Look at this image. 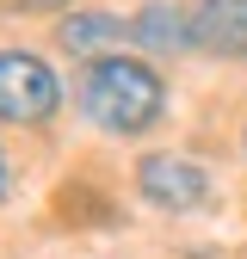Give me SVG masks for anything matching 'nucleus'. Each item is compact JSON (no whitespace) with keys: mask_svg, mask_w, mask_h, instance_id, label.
I'll return each mask as SVG.
<instances>
[{"mask_svg":"<svg viewBox=\"0 0 247 259\" xmlns=\"http://www.w3.org/2000/svg\"><path fill=\"white\" fill-rule=\"evenodd\" d=\"M80 111L105 130V136H148L167 117V80L161 68H148L142 56H87L80 74Z\"/></svg>","mask_w":247,"mask_h":259,"instance_id":"nucleus-1","label":"nucleus"},{"mask_svg":"<svg viewBox=\"0 0 247 259\" xmlns=\"http://www.w3.org/2000/svg\"><path fill=\"white\" fill-rule=\"evenodd\" d=\"M62 111V74L37 50H0V123H19V130H37Z\"/></svg>","mask_w":247,"mask_h":259,"instance_id":"nucleus-2","label":"nucleus"},{"mask_svg":"<svg viewBox=\"0 0 247 259\" xmlns=\"http://www.w3.org/2000/svg\"><path fill=\"white\" fill-rule=\"evenodd\" d=\"M136 198L148 210H167V216H185V210H204L210 204V173L198 167L192 154H167L154 148L136 160Z\"/></svg>","mask_w":247,"mask_h":259,"instance_id":"nucleus-3","label":"nucleus"},{"mask_svg":"<svg viewBox=\"0 0 247 259\" xmlns=\"http://www.w3.org/2000/svg\"><path fill=\"white\" fill-rule=\"evenodd\" d=\"M130 44L142 56H185L198 50V13L179 0H142L130 13Z\"/></svg>","mask_w":247,"mask_h":259,"instance_id":"nucleus-4","label":"nucleus"},{"mask_svg":"<svg viewBox=\"0 0 247 259\" xmlns=\"http://www.w3.org/2000/svg\"><path fill=\"white\" fill-rule=\"evenodd\" d=\"M198 50L223 56V62H247V0H198Z\"/></svg>","mask_w":247,"mask_h":259,"instance_id":"nucleus-5","label":"nucleus"},{"mask_svg":"<svg viewBox=\"0 0 247 259\" xmlns=\"http://www.w3.org/2000/svg\"><path fill=\"white\" fill-rule=\"evenodd\" d=\"M124 31H130V19H117L105 7H74L68 19H56V50H68V56H105Z\"/></svg>","mask_w":247,"mask_h":259,"instance_id":"nucleus-6","label":"nucleus"},{"mask_svg":"<svg viewBox=\"0 0 247 259\" xmlns=\"http://www.w3.org/2000/svg\"><path fill=\"white\" fill-rule=\"evenodd\" d=\"M13 7H25V13H74L80 0H13Z\"/></svg>","mask_w":247,"mask_h":259,"instance_id":"nucleus-7","label":"nucleus"},{"mask_svg":"<svg viewBox=\"0 0 247 259\" xmlns=\"http://www.w3.org/2000/svg\"><path fill=\"white\" fill-rule=\"evenodd\" d=\"M0 198H7V154H0Z\"/></svg>","mask_w":247,"mask_h":259,"instance_id":"nucleus-8","label":"nucleus"},{"mask_svg":"<svg viewBox=\"0 0 247 259\" xmlns=\"http://www.w3.org/2000/svg\"><path fill=\"white\" fill-rule=\"evenodd\" d=\"M241 148H247V130H241Z\"/></svg>","mask_w":247,"mask_h":259,"instance_id":"nucleus-9","label":"nucleus"}]
</instances>
